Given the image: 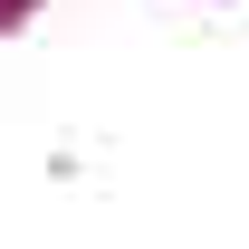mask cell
Masks as SVG:
<instances>
[{
  "label": "cell",
  "mask_w": 249,
  "mask_h": 249,
  "mask_svg": "<svg viewBox=\"0 0 249 249\" xmlns=\"http://www.w3.org/2000/svg\"><path fill=\"white\" fill-rule=\"evenodd\" d=\"M19 19H29V0H0V29H19Z\"/></svg>",
  "instance_id": "1"
}]
</instances>
